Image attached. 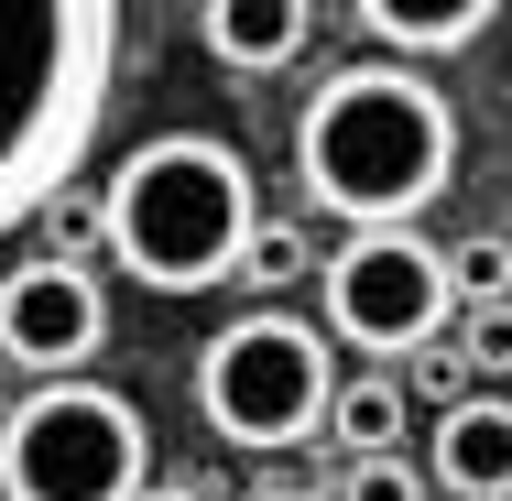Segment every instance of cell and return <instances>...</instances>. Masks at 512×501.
<instances>
[{"label":"cell","mask_w":512,"mask_h":501,"mask_svg":"<svg viewBox=\"0 0 512 501\" xmlns=\"http://www.w3.org/2000/svg\"><path fill=\"white\" fill-rule=\"evenodd\" d=\"M120 88L109 0H0V240L77 186Z\"/></svg>","instance_id":"cell-1"},{"label":"cell","mask_w":512,"mask_h":501,"mask_svg":"<svg viewBox=\"0 0 512 501\" xmlns=\"http://www.w3.org/2000/svg\"><path fill=\"white\" fill-rule=\"evenodd\" d=\"M295 175L349 229H404L458 175V109L414 66H338L295 120Z\"/></svg>","instance_id":"cell-2"},{"label":"cell","mask_w":512,"mask_h":501,"mask_svg":"<svg viewBox=\"0 0 512 501\" xmlns=\"http://www.w3.org/2000/svg\"><path fill=\"white\" fill-rule=\"evenodd\" d=\"M251 229H262L251 164L218 131H153V142L120 153V175L99 186V240L120 251V273L153 284V295L229 284L240 251H251Z\"/></svg>","instance_id":"cell-3"},{"label":"cell","mask_w":512,"mask_h":501,"mask_svg":"<svg viewBox=\"0 0 512 501\" xmlns=\"http://www.w3.org/2000/svg\"><path fill=\"white\" fill-rule=\"evenodd\" d=\"M153 491V425L131 393L44 382L0 414V501H142Z\"/></svg>","instance_id":"cell-4"},{"label":"cell","mask_w":512,"mask_h":501,"mask_svg":"<svg viewBox=\"0 0 512 501\" xmlns=\"http://www.w3.org/2000/svg\"><path fill=\"white\" fill-rule=\"evenodd\" d=\"M197 403L229 447H306L327 436V403H338V349L284 305L229 316L197 360Z\"/></svg>","instance_id":"cell-5"},{"label":"cell","mask_w":512,"mask_h":501,"mask_svg":"<svg viewBox=\"0 0 512 501\" xmlns=\"http://www.w3.org/2000/svg\"><path fill=\"white\" fill-rule=\"evenodd\" d=\"M316 305H327L316 338H349V349H371V360L436 349V327L458 316V295H447V251L414 240V229H349V240L316 262Z\"/></svg>","instance_id":"cell-6"},{"label":"cell","mask_w":512,"mask_h":501,"mask_svg":"<svg viewBox=\"0 0 512 501\" xmlns=\"http://www.w3.org/2000/svg\"><path fill=\"white\" fill-rule=\"evenodd\" d=\"M109 338V295L88 262H22L0 273V360H22L33 382H77Z\"/></svg>","instance_id":"cell-7"},{"label":"cell","mask_w":512,"mask_h":501,"mask_svg":"<svg viewBox=\"0 0 512 501\" xmlns=\"http://www.w3.org/2000/svg\"><path fill=\"white\" fill-rule=\"evenodd\" d=\"M425 480H436L447 501H512V403L502 393H458L447 414H436Z\"/></svg>","instance_id":"cell-8"},{"label":"cell","mask_w":512,"mask_h":501,"mask_svg":"<svg viewBox=\"0 0 512 501\" xmlns=\"http://www.w3.org/2000/svg\"><path fill=\"white\" fill-rule=\"evenodd\" d=\"M316 33L306 0H207L197 11V44L218 55V66H240V77H273V66H295Z\"/></svg>","instance_id":"cell-9"},{"label":"cell","mask_w":512,"mask_h":501,"mask_svg":"<svg viewBox=\"0 0 512 501\" xmlns=\"http://www.w3.org/2000/svg\"><path fill=\"white\" fill-rule=\"evenodd\" d=\"M371 44H393V55H469L480 33H502V0H447V11H404V0H360L349 11Z\"/></svg>","instance_id":"cell-10"},{"label":"cell","mask_w":512,"mask_h":501,"mask_svg":"<svg viewBox=\"0 0 512 501\" xmlns=\"http://www.w3.org/2000/svg\"><path fill=\"white\" fill-rule=\"evenodd\" d=\"M404 382H382V371H371V382H349V393L327 403V436H338V469H349V458H404Z\"/></svg>","instance_id":"cell-11"},{"label":"cell","mask_w":512,"mask_h":501,"mask_svg":"<svg viewBox=\"0 0 512 501\" xmlns=\"http://www.w3.org/2000/svg\"><path fill=\"white\" fill-rule=\"evenodd\" d=\"M316 262H306V229H295V218H262V229H251V251H240V284H251V295H284V284H306Z\"/></svg>","instance_id":"cell-12"},{"label":"cell","mask_w":512,"mask_h":501,"mask_svg":"<svg viewBox=\"0 0 512 501\" xmlns=\"http://www.w3.org/2000/svg\"><path fill=\"white\" fill-rule=\"evenodd\" d=\"M458 371L469 382H502L512 371V295L502 305H458Z\"/></svg>","instance_id":"cell-13"},{"label":"cell","mask_w":512,"mask_h":501,"mask_svg":"<svg viewBox=\"0 0 512 501\" xmlns=\"http://www.w3.org/2000/svg\"><path fill=\"white\" fill-rule=\"evenodd\" d=\"M447 295L458 305H502L512 295V240H458V251H447Z\"/></svg>","instance_id":"cell-14"},{"label":"cell","mask_w":512,"mask_h":501,"mask_svg":"<svg viewBox=\"0 0 512 501\" xmlns=\"http://www.w3.org/2000/svg\"><path fill=\"white\" fill-rule=\"evenodd\" d=\"M327 501H425V469L414 458H349Z\"/></svg>","instance_id":"cell-15"},{"label":"cell","mask_w":512,"mask_h":501,"mask_svg":"<svg viewBox=\"0 0 512 501\" xmlns=\"http://www.w3.org/2000/svg\"><path fill=\"white\" fill-rule=\"evenodd\" d=\"M458 382H469L458 349H414V382H404V393H458Z\"/></svg>","instance_id":"cell-16"},{"label":"cell","mask_w":512,"mask_h":501,"mask_svg":"<svg viewBox=\"0 0 512 501\" xmlns=\"http://www.w3.org/2000/svg\"><path fill=\"white\" fill-rule=\"evenodd\" d=\"M142 501H197V491H175V480H153V491H142Z\"/></svg>","instance_id":"cell-17"},{"label":"cell","mask_w":512,"mask_h":501,"mask_svg":"<svg viewBox=\"0 0 512 501\" xmlns=\"http://www.w3.org/2000/svg\"><path fill=\"white\" fill-rule=\"evenodd\" d=\"M262 501H327V491H262Z\"/></svg>","instance_id":"cell-18"}]
</instances>
